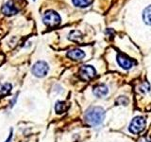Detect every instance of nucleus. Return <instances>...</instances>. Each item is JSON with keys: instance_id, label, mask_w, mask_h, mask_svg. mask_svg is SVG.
I'll return each instance as SVG.
<instances>
[{"instance_id": "nucleus-3", "label": "nucleus", "mask_w": 151, "mask_h": 142, "mask_svg": "<svg viewBox=\"0 0 151 142\" xmlns=\"http://www.w3.org/2000/svg\"><path fill=\"white\" fill-rule=\"evenodd\" d=\"M145 120L143 117H136L130 122L129 130L132 134H139L145 129Z\"/></svg>"}, {"instance_id": "nucleus-10", "label": "nucleus", "mask_w": 151, "mask_h": 142, "mask_svg": "<svg viewBox=\"0 0 151 142\" xmlns=\"http://www.w3.org/2000/svg\"><path fill=\"white\" fill-rule=\"evenodd\" d=\"M68 107V104L65 101H57L55 105V111L57 114H63L65 111H67Z\"/></svg>"}, {"instance_id": "nucleus-12", "label": "nucleus", "mask_w": 151, "mask_h": 142, "mask_svg": "<svg viewBox=\"0 0 151 142\" xmlns=\"http://www.w3.org/2000/svg\"><path fill=\"white\" fill-rule=\"evenodd\" d=\"M12 90V84L3 83L0 84V96H6Z\"/></svg>"}, {"instance_id": "nucleus-4", "label": "nucleus", "mask_w": 151, "mask_h": 142, "mask_svg": "<svg viewBox=\"0 0 151 142\" xmlns=\"http://www.w3.org/2000/svg\"><path fill=\"white\" fill-rule=\"evenodd\" d=\"M48 70H49L48 64L44 61H39L33 65L32 73H33V75H35L36 77L42 78V77H45V76L47 74Z\"/></svg>"}, {"instance_id": "nucleus-2", "label": "nucleus", "mask_w": 151, "mask_h": 142, "mask_svg": "<svg viewBox=\"0 0 151 142\" xmlns=\"http://www.w3.org/2000/svg\"><path fill=\"white\" fill-rule=\"evenodd\" d=\"M42 21L45 24L46 26H48L50 28H54L56 26L60 25V17L57 12H55L54 11H47L44 18H42Z\"/></svg>"}, {"instance_id": "nucleus-7", "label": "nucleus", "mask_w": 151, "mask_h": 142, "mask_svg": "<svg viewBox=\"0 0 151 142\" xmlns=\"http://www.w3.org/2000/svg\"><path fill=\"white\" fill-rule=\"evenodd\" d=\"M18 11H19V9L15 6H14V4H13V2L12 1V0L5 4L3 6V8H2V12L5 14V15H8V16L16 14L18 12Z\"/></svg>"}, {"instance_id": "nucleus-5", "label": "nucleus", "mask_w": 151, "mask_h": 142, "mask_svg": "<svg viewBox=\"0 0 151 142\" xmlns=\"http://www.w3.org/2000/svg\"><path fill=\"white\" fill-rule=\"evenodd\" d=\"M96 76V70L92 65H83L79 69V77L83 80H90Z\"/></svg>"}, {"instance_id": "nucleus-17", "label": "nucleus", "mask_w": 151, "mask_h": 142, "mask_svg": "<svg viewBox=\"0 0 151 142\" xmlns=\"http://www.w3.org/2000/svg\"><path fill=\"white\" fill-rule=\"evenodd\" d=\"M140 142H151V139H148V138H144V139H142Z\"/></svg>"}, {"instance_id": "nucleus-1", "label": "nucleus", "mask_w": 151, "mask_h": 142, "mask_svg": "<svg viewBox=\"0 0 151 142\" xmlns=\"http://www.w3.org/2000/svg\"><path fill=\"white\" fill-rule=\"evenodd\" d=\"M105 111L101 107H92L85 114V120L89 125L97 126L103 122Z\"/></svg>"}, {"instance_id": "nucleus-8", "label": "nucleus", "mask_w": 151, "mask_h": 142, "mask_svg": "<svg viewBox=\"0 0 151 142\" xmlns=\"http://www.w3.org/2000/svg\"><path fill=\"white\" fill-rule=\"evenodd\" d=\"M67 57H69V58L72 59V60L78 61V60H81L84 58L85 53L81 49H71L68 51Z\"/></svg>"}, {"instance_id": "nucleus-9", "label": "nucleus", "mask_w": 151, "mask_h": 142, "mask_svg": "<svg viewBox=\"0 0 151 142\" xmlns=\"http://www.w3.org/2000/svg\"><path fill=\"white\" fill-rule=\"evenodd\" d=\"M108 87L106 86V85H104V84H99V85H96V87L93 88V94L96 95V97L98 98H103V97H105L106 95L108 94Z\"/></svg>"}, {"instance_id": "nucleus-13", "label": "nucleus", "mask_w": 151, "mask_h": 142, "mask_svg": "<svg viewBox=\"0 0 151 142\" xmlns=\"http://www.w3.org/2000/svg\"><path fill=\"white\" fill-rule=\"evenodd\" d=\"M73 4L77 7H80V8H85L88 7L90 4L92 3L93 0H72Z\"/></svg>"}, {"instance_id": "nucleus-11", "label": "nucleus", "mask_w": 151, "mask_h": 142, "mask_svg": "<svg viewBox=\"0 0 151 142\" xmlns=\"http://www.w3.org/2000/svg\"><path fill=\"white\" fill-rule=\"evenodd\" d=\"M143 19L145 24L151 26V5L145 9L143 13Z\"/></svg>"}, {"instance_id": "nucleus-15", "label": "nucleus", "mask_w": 151, "mask_h": 142, "mask_svg": "<svg viewBox=\"0 0 151 142\" xmlns=\"http://www.w3.org/2000/svg\"><path fill=\"white\" fill-rule=\"evenodd\" d=\"M117 103L122 104V105H127V104L129 103V99H127L126 97H120L117 99Z\"/></svg>"}, {"instance_id": "nucleus-14", "label": "nucleus", "mask_w": 151, "mask_h": 142, "mask_svg": "<svg viewBox=\"0 0 151 142\" xmlns=\"http://www.w3.org/2000/svg\"><path fill=\"white\" fill-rule=\"evenodd\" d=\"M81 38V33L79 31H72L70 33V36H69V39L73 40V41H77L79 40Z\"/></svg>"}, {"instance_id": "nucleus-16", "label": "nucleus", "mask_w": 151, "mask_h": 142, "mask_svg": "<svg viewBox=\"0 0 151 142\" xmlns=\"http://www.w3.org/2000/svg\"><path fill=\"white\" fill-rule=\"evenodd\" d=\"M12 135H13V132H12V130H11V134H9V138L5 142H12Z\"/></svg>"}, {"instance_id": "nucleus-6", "label": "nucleus", "mask_w": 151, "mask_h": 142, "mask_svg": "<svg viewBox=\"0 0 151 142\" xmlns=\"http://www.w3.org/2000/svg\"><path fill=\"white\" fill-rule=\"evenodd\" d=\"M117 62H118V64H119L122 68L127 69V70L130 69L132 66L137 64V62L135 60H132L129 57H127V55L122 54V53H119L117 55Z\"/></svg>"}]
</instances>
